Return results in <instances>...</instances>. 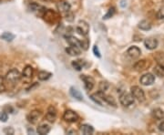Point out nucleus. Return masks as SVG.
<instances>
[{
  "label": "nucleus",
  "instance_id": "nucleus-37",
  "mask_svg": "<svg viewBox=\"0 0 164 135\" xmlns=\"http://www.w3.org/2000/svg\"><path fill=\"white\" fill-rule=\"evenodd\" d=\"M159 130L161 132H163L164 133V121H162L160 125H159Z\"/></svg>",
  "mask_w": 164,
  "mask_h": 135
},
{
  "label": "nucleus",
  "instance_id": "nucleus-19",
  "mask_svg": "<svg viewBox=\"0 0 164 135\" xmlns=\"http://www.w3.org/2000/svg\"><path fill=\"white\" fill-rule=\"evenodd\" d=\"M33 73H34V69L31 66L27 65L25 67V69H23V72H22V75L23 77L27 78V79H32L33 77Z\"/></svg>",
  "mask_w": 164,
  "mask_h": 135
},
{
  "label": "nucleus",
  "instance_id": "nucleus-21",
  "mask_svg": "<svg viewBox=\"0 0 164 135\" xmlns=\"http://www.w3.org/2000/svg\"><path fill=\"white\" fill-rule=\"evenodd\" d=\"M37 132L40 135L48 134V133L50 132V127H49V125H48V124H41L40 126L37 127Z\"/></svg>",
  "mask_w": 164,
  "mask_h": 135
},
{
  "label": "nucleus",
  "instance_id": "nucleus-26",
  "mask_svg": "<svg viewBox=\"0 0 164 135\" xmlns=\"http://www.w3.org/2000/svg\"><path fill=\"white\" fill-rule=\"evenodd\" d=\"M1 38L6 41H12L15 38V36L10 32H5L4 34L1 35Z\"/></svg>",
  "mask_w": 164,
  "mask_h": 135
},
{
  "label": "nucleus",
  "instance_id": "nucleus-1",
  "mask_svg": "<svg viewBox=\"0 0 164 135\" xmlns=\"http://www.w3.org/2000/svg\"><path fill=\"white\" fill-rule=\"evenodd\" d=\"M20 78H21L20 72L17 69H13L7 72V74L6 76V81L12 85H15L20 81Z\"/></svg>",
  "mask_w": 164,
  "mask_h": 135
},
{
  "label": "nucleus",
  "instance_id": "nucleus-13",
  "mask_svg": "<svg viewBox=\"0 0 164 135\" xmlns=\"http://www.w3.org/2000/svg\"><path fill=\"white\" fill-rule=\"evenodd\" d=\"M56 118H57V109L54 106H49L46 114V119L49 122H54L56 121Z\"/></svg>",
  "mask_w": 164,
  "mask_h": 135
},
{
  "label": "nucleus",
  "instance_id": "nucleus-2",
  "mask_svg": "<svg viewBox=\"0 0 164 135\" xmlns=\"http://www.w3.org/2000/svg\"><path fill=\"white\" fill-rule=\"evenodd\" d=\"M119 102L124 107H129L130 105L134 103V97L131 93L123 92L119 95Z\"/></svg>",
  "mask_w": 164,
  "mask_h": 135
},
{
  "label": "nucleus",
  "instance_id": "nucleus-24",
  "mask_svg": "<svg viewBox=\"0 0 164 135\" xmlns=\"http://www.w3.org/2000/svg\"><path fill=\"white\" fill-rule=\"evenodd\" d=\"M153 71L155 73V75L159 76V77H164V66L158 64L154 69Z\"/></svg>",
  "mask_w": 164,
  "mask_h": 135
},
{
  "label": "nucleus",
  "instance_id": "nucleus-34",
  "mask_svg": "<svg viewBox=\"0 0 164 135\" xmlns=\"http://www.w3.org/2000/svg\"><path fill=\"white\" fill-rule=\"evenodd\" d=\"M4 133H5V134H14V133H15V131H14V129L13 128H11V127H6V128H5L4 129Z\"/></svg>",
  "mask_w": 164,
  "mask_h": 135
},
{
  "label": "nucleus",
  "instance_id": "nucleus-16",
  "mask_svg": "<svg viewBox=\"0 0 164 135\" xmlns=\"http://www.w3.org/2000/svg\"><path fill=\"white\" fill-rule=\"evenodd\" d=\"M69 92H70V95H71L74 99H76V100H78V101H83V96H82L81 92H80L78 89H76L75 87H71Z\"/></svg>",
  "mask_w": 164,
  "mask_h": 135
},
{
  "label": "nucleus",
  "instance_id": "nucleus-15",
  "mask_svg": "<svg viewBox=\"0 0 164 135\" xmlns=\"http://www.w3.org/2000/svg\"><path fill=\"white\" fill-rule=\"evenodd\" d=\"M66 52L69 55V56H73V57H75V56H79V55H80L81 50H80V49L79 47L71 46V45H70V47H68V48L66 49Z\"/></svg>",
  "mask_w": 164,
  "mask_h": 135
},
{
  "label": "nucleus",
  "instance_id": "nucleus-30",
  "mask_svg": "<svg viewBox=\"0 0 164 135\" xmlns=\"http://www.w3.org/2000/svg\"><path fill=\"white\" fill-rule=\"evenodd\" d=\"M80 44H81L82 50H87L88 49V46H89V41L88 39H83L82 41H80Z\"/></svg>",
  "mask_w": 164,
  "mask_h": 135
},
{
  "label": "nucleus",
  "instance_id": "nucleus-20",
  "mask_svg": "<svg viewBox=\"0 0 164 135\" xmlns=\"http://www.w3.org/2000/svg\"><path fill=\"white\" fill-rule=\"evenodd\" d=\"M80 131L83 134L85 135H89L92 134L94 133V128L91 126V125H88V124H83L80 127Z\"/></svg>",
  "mask_w": 164,
  "mask_h": 135
},
{
  "label": "nucleus",
  "instance_id": "nucleus-12",
  "mask_svg": "<svg viewBox=\"0 0 164 135\" xmlns=\"http://www.w3.org/2000/svg\"><path fill=\"white\" fill-rule=\"evenodd\" d=\"M43 18L48 23H55V21H56L57 17V14L55 13L53 10L49 9V10L45 11V13L43 15Z\"/></svg>",
  "mask_w": 164,
  "mask_h": 135
},
{
  "label": "nucleus",
  "instance_id": "nucleus-27",
  "mask_svg": "<svg viewBox=\"0 0 164 135\" xmlns=\"http://www.w3.org/2000/svg\"><path fill=\"white\" fill-rule=\"evenodd\" d=\"M154 58H155V59L157 60L158 64L164 66V53L159 52V53H157V54L154 56Z\"/></svg>",
  "mask_w": 164,
  "mask_h": 135
},
{
  "label": "nucleus",
  "instance_id": "nucleus-36",
  "mask_svg": "<svg viewBox=\"0 0 164 135\" xmlns=\"http://www.w3.org/2000/svg\"><path fill=\"white\" fill-rule=\"evenodd\" d=\"M4 111H6V113H12L13 112V109L11 108V107H9V106H6V107H5L4 109Z\"/></svg>",
  "mask_w": 164,
  "mask_h": 135
},
{
  "label": "nucleus",
  "instance_id": "nucleus-7",
  "mask_svg": "<svg viewBox=\"0 0 164 135\" xmlns=\"http://www.w3.org/2000/svg\"><path fill=\"white\" fill-rule=\"evenodd\" d=\"M80 80L84 82V87L87 90H91L95 85V81L92 77L88 75H81Z\"/></svg>",
  "mask_w": 164,
  "mask_h": 135
},
{
  "label": "nucleus",
  "instance_id": "nucleus-14",
  "mask_svg": "<svg viewBox=\"0 0 164 135\" xmlns=\"http://www.w3.org/2000/svg\"><path fill=\"white\" fill-rule=\"evenodd\" d=\"M140 53H141V51H140V50L136 47V46H132V47H131L128 50H127V54L129 55L131 58H139V56H140Z\"/></svg>",
  "mask_w": 164,
  "mask_h": 135
},
{
  "label": "nucleus",
  "instance_id": "nucleus-28",
  "mask_svg": "<svg viewBox=\"0 0 164 135\" xmlns=\"http://www.w3.org/2000/svg\"><path fill=\"white\" fill-rule=\"evenodd\" d=\"M109 87V84L107 82V81H101V82L100 83L99 89H100V91L105 92L106 90H108Z\"/></svg>",
  "mask_w": 164,
  "mask_h": 135
},
{
  "label": "nucleus",
  "instance_id": "nucleus-9",
  "mask_svg": "<svg viewBox=\"0 0 164 135\" xmlns=\"http://www.w3.org/2000/svg\"><path fill=\"white\" fill-rule=\"evenodd\" d=\"M139 81L144 86H150V85L153 84V82L155 81V77L151 73H147V74H144L143 76H141Z\"/></svg>",
  "mask_w": 164,
  "mask_h": 135
},
{
  "label": "nucleus",
  "instance_id": "nucleus-35",
  "mask_svg": "<svg viewBox=\"0 0 164 135\" xmlns=\"http://www.w3.org/2000/svg\"><path fill=\"white\" fill-rule=\"evenodd\" d=\"M93 53L95 54L96 57H98V58H100V57H101L100 52V50H99L98 46H94V47H93Z\"/></svg>",
  "mask_w": 164,
  "mask_h": 135
},
{
  "label": "nucleus",
  "instance_id": "nucleus-23",
  "mask_svg": "<svg viewBox=\"0 0 164 135\" xmlns=\"http://www.w3.org/2000/svg\"><path fill=\"white\" fill-rule=\"evenodd\" d=\"M152 115L157 120H163L164 119V111L161 109H155L152 111Z\"/></svg>",
  "mask_w": 164,
  "mask_h": 135
},
{
  "label": "nucleus",
  "instance_id": "nucleus-5",
  "mask_svg": "<svg viewBox=\"0 0 164 135\" xmlns=\"http://www.w3.org/2000/svg\"><path fill=\"white\" fill-rule=\"evenodd\" d=\"M76 30H77V32L80 35L86 37L88 34V32H89V26H88V24L86 21L80 20L79 23H78V26L76 27Z\"/></svg>",
  "mask_w": 164,
  "mask_h": 135
},
{
  "label": "nucleus",
  "instance_id": "nucleus-33",
  "mask_svg": "<svg viewBox=\"0 0 164 135\" xmlns=\"http://www.w3.org/2000/svg\"><path fill=\"white\" fill-rule=\"evenodd\" d=\"M157 18L159 19H163L164 18V6L159 9V11L157 13Z\"/></svg>",
  "mask_w": 164,
  "mask_h": 135
},
{
  "label": "nucleus",
  "instance_id": "nucleus-31",
  "mask_svg": "<svg viewBox=\"0 0 164 135\" xmlns=\"http://www.w3.org/2000/svg\"><path fill=\"white\" fill-rule=\"evenodd\" d=\"M6 90V84H5V79L0 76V93L4 92Z\"/></svg>",
  "mask_w": 164,
  "mask_h": 135
},
{
  "label": "nucleus",
  "instance_id": "nucleus-10",
  "mask_svg": "<svg viewBox=\"0 0 164 135\" xmlns=\"http://www.w3.org/2000/svg\"><path fill=\"white\" fill-rule=\"evenodd\" d=\"M150 66V63L148 62L146 59H141L134 64V69L137 71H143L146 70Z\"/></svg>",
  "mask_w": 164,
  "mask_h": 135
},
{
  "label": "nucleus",
  "instance_id": "nucleus-8",
  "mask_svg": "<svg viewBox=\"0 0 164 135\" xmlns=\"http://www.w3.org/2000/svg\"><path fill=\"white\" fill-rule=\"evenodd\" d=\"M40 116H41V112H40L39 110L35 109V110H32V111H30V112L28 113L27 119L29 122L35 124V123H37V122L38 121Z\"/></svg>",
  "mask_w": 164,
  "mask_h": 135
},
{
  "label": "nucleus",
  "instance_id": "nucleus-6",
  "mask_svg": "<svg viewBox=\"0 0 164 135\" xmlns=\"http://www.w3.org/2000/svg\"><path fill=\"white\" fill-rule=\"evenodd\" d=\"M63 119L68 122H76L79 121V115L75 111L71 109H68L64 112Z\"/></svg>",
  "mask_w": 164,
  "mask_h": 135
},
{
  "label": "nucleus",
  "instance_id": "nucleus-3",
  "mask_svg": "<svg viewBox=\"0 0 164 135\" xmlns=\"http://www.w3.org/2000/svg\"><path fill=\"white\" fill-rule=\"evenodd\" d=\"M131 91L132 96L136 99L137 101H139V102H142L145 101V93L144 91L138 86H133L131 88Z\"/></svg>",
  "mask_w": 164,
  "mask_h": 135
},
{
  "label": "nucleus",
  "instance_id": "nucleus-29",
  "mask_svg": "<svg viewBox=\"0 0 164 135\" xmlns=\"http://www.w3.org/2000/svg\"><path fill=\"white\" fill-rule=\"evenodd\" d=\"M115 14V7H110L108 11V13L103 17V19H108L109 18L113 17V15Z\"/></svg>",
  "mask_w": 164,
  "mask_h": 135
},
{
  "label": "nucleus",
  "instance_id": "nucleus-22",
  "mask_svg": "<svg viewBox=\"0 0 164 135\" xmlns=\"http://www.w3.org/2000/svg\"><path fill=\"white\" fill-rule=\"evenodd\" d=\"M51 73L50 72H49V71H39L38 72V74H37V78H38V80L39 81H47V80H49L50 77H51Z\"/></svg>",
  "mask_w": 164,
  "mask_h": 135
},
{
  "label": "nucleus",
  "instance_id": "nucleus-11",
  "mask_svg": "<svg viewBox=\"0 0 164 135\" xmlns=\"http://www.w3.org/2000/svg\"><path fill=\"white\" fill-rule=\"evenodd\" d=\"M158 45H159V42L154 38H149L145 39V41H144V46L150 50H155L158 47Z\"/></svg>",
  "mask_w": 164,
  "mask_h": 135
},
{
  "label": "nucleus",
  "instance_id": "nucleus-25",
  "mask_svg": "<svg viewBox=\"0 0 164 135\" xmlns=\"http://www.w3.org/2000/svg\"><path fill=\"white\" fill-rule=\"evenodd\" d=\"M138 27L141 30H150L151 28V24L148 20H142V21L139 22Z\"/></svg>",
  "mask_w": 164,
  "mask_h": 135
},
{
  "label": "nucleus",
  "instance_id": "nucleus-4",
  "mask_svg": "<svg viewBox=\"0 0 164 135\" xmlns=\"http://www.w3.org/2000/svg\"><path fill=\"white\" fill-rule=\"evenodd\" d=\"M57 10L61 14L65 15V17L71 12V6L69 5L68 2H66V1H61L59 3H57Z\"/></svg>",
  "mask_w": 164,
  "mask_h": 135
},
{
  "label": "nucleus",
  "instance_id": "nucleus-32",
  "mask_svg": "<svg viewBox=\"0 0 164 135\" xmlns=\"http://www.w3.org/2000/svg\"><path fill=\"white\" fill-rule=\"evenodd\" d=\"M8 119V116H7V113L6 111H1L0 112V121H3V122H6Z\"/></svg>",
  "mask_w": 164,
  "mask_h": 135
},
{
  "label": "nucleus",
  "instance_id": "nucleus-17",
  "mask_svg": "<svg viewBox=\"0 0 164 135\" xmlns=\"http://www.w3.org/2000/svg\"><path fill=\"white\" fill-rule=\"evenodd\" d=\"M67 38V41L68 42L69 45L71 46H76V47H79L80 49H81V44H80V40L78 39L77 38L73 37V36H68V37H66Z\"/></svg>",
  "mask_w": 164,
  "mask_h": 135
},
{
  "label": "nucleus",
  "instance_id": "nucleus-38",
  "mask_svg": "<svg viewBox=\"0 0 164 135\" xmlns=\"http://www.w3.org/2000/svg\"><path fill=\"white\" fill-rule=\"evenodd\" d=\"M44 1H53V0H44Z\"/></svg>",
  "mask_w": 164,
  "mask_h": 135
},
{
  "label": "nucleus",
  "instance_id": "nucleus-18",
  "mask_svg": "<svg viewBox=\"0 0 164 135\" xmlns=\"http://www.w3.org/2000/svg\"><path fill=\"white\" fill-rule=\"evenodd\" d=\"M71 65H72V67H73L76 70L80 71V70H81L82 69L85 67L86 62H85L84 60H82V59H77V60L72 61Z\"/></svg>",
  "mask_w": 164,
  "mask_h": 135
}]
</instances>
